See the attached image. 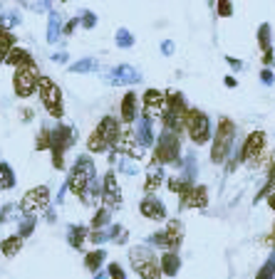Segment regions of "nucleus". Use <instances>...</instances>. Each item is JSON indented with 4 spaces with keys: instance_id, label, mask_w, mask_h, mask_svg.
<instances>
[{
    "instance_id": "nucleus-1",
    "label": "nucleus",
    "mask_w": 275,
    "mask_h": 279,
    "mask_svg": "<svg viewBox=\"0 0 275 279\" xmlns=\"http://www.w3.org/2000/svg\"><path fill=\"white\" fill-rule=\"evenodd\" d=\"M236 134H238L236 121L228 119V116H221L218 124H216V136L211 141V163L214 166H223L231 158L233 143H236Z\"/></svg>"
},
{
    "instance_id": "nucleus-2",
    "label": "nucleus",
    "mask_w": 275,
    "mask_h": 279,
    "mask_svg": "<svg viewBox=\"0 0 275 279\" xmlns=\"http://www.w3.org/2000/svg\"><path fill=\"white\" fill-rule=\"evenodd\" d=\"M236 153L241 156V163H245L248 168H260V166L265 168L268 166V158H270V151H268V134L260 131V129L250 131Z\"/></svg>"
},
{
    "instance_id": "nucleus-3",
    "label": "nucleus",
    "mask_w": 275,
    "mask_h": 279,
    "mask_svg": "<svg viewBox=\"0 0 275 279\" xmlns=\"http://www.w3.org/2000/svg\"><path fill=\"white\" fill-rule=\"evenodd\" d=\"M152 163L154 166H169V163L179 166L181 163V139H179V134L166 131V129L159 134L152 153Z\"/></svg>"
},
{
    "instance_id": "nucleus-4",
    "label": "nucleus",
    "mask_w": 275,
    "mask_h": 279,
    "mask_svg": "<svg viewBox=\"0 0 275 279\" xmlns=\"http://www.w3.org/2000/svg\"><path fill=\"white\" fill-rule=\"evenodd\" d=\"M129 259H131V267L134 272L139 274V279H161V264H159V257L154 254V250L149 247H134L129 252Z\"/></svg>"
},
{
    "instance_id": "nucleus-5",
    "label": "nucleus",
    "mask_w": 275,
    "mask_h": 279,
    "mask_svg": "<svg viewBox=\"0 0 275 279\" xmlns=\"http://www.w3.org/2000/svg\"><path fill=\"white\" fill-rule=\"evenodd\" d=\"M186 134H188V139L193 141L196 146H206L209 141H214L209 114L196 109V107H191L188 114H186Z\"/></svg>"
},
{
    "instance_id": "nucleus-6",
    "label": "nucleus",
    "mask_w": 275,
    "mask_h": 279,
    "mask_svg": "<svg viewBox=\"0 0 275 279\" xmlns=\"http://www.w3.org/2000/svg\"><path fill=\"white\" fill-rule=\"evenodd\" d=\"M92 178H94V163H92L90 156H82V158H77V163H75L70 178H67V188L75 196L82 198L87 193V188L92 185Z\"/></svg>"
},
{
    "instance_id": "nucleus-7",
    "label": "nucleus",
    "mask_w": 275,
    "mask_h": 279,
    "mask_svg": "<svg viewBox=\"0 0 275 279\" xmlns=\"http://www.w3.org/2000/svg\"><path fill=\"white\" fill-rule=\"evenodd\" d=\"M37 91H40L42 107L47 109V114H50L52 119H62V116H64V104H62L60 86L52 82L50 77H40V79H37Z\"/></svg>"
},
{
    "instance_id": "nucleus-8",
    "label": "nucleus",
    "mask_w": 275,
    "mask_h": 279,
    "mask_svg": "<svg viewBox=\"0 0 275 279\" xmlns=\"http://www.w3.org/2000/svg\"><path fill=\"white\" fill-rule=\"evenodd\" d=\"M181 242H183V223L181 220H169V223H166V230L152 235V245H156V247H161V250H166V252H179Z\"/></svg>"
},
{
    "instance_id": "nucleus-9",
    "label": "nucleus",
    "mask_w": 275,
    "mask_h": 279,
    "mask_svg": "<svg viewBox=\"0 0 275 279\" xmlns=\"http://www.w3.org/2000/svg\"><path fill=\"white\" fill-rule=\"evenodd\" d=\"M169 109V102H166V91H159V89H147L144 97H142V116L147 121H161L164 114Z\"/></svg>"
},
{
    "instance_id": "nucleus-10",
    "label": "nucleus",
    "mask_w": 275,
    "mask_h": 279,
    "mask_svg": "<svg viewBox=\"0 0 275 279\" xmlns=\"http://www.w3.org/2000/svg\"><path fill=\"white\" fill-rule=\"evenodd\" d=\"M50 205V188L47 185H37V188H30L23 200H20V210L25 215H37L42 213L45 208Z\"/></svg>"
},
{
    "instance_id": "nucleus-11",
    "label": "nucleus",
    "mask_w": 275,
    "mask_h": 279,
    "mask_svg": "<svg viewBox=\"0 0 275 279\" xmlns=\"http://www.w3.org/2000/svg\"><path fill=\"white\" fill-rule=\"evenodd\" d=\"M75 143V131L70 126H57L52 131V166L64 168V151Z\"/></svg>"
},
{
    "instance_id": "nucleus-12",
    "label": "nucleus",
    "mask_w": 275,
    "mask_h": 279,
    "mask_svg": "<svg viewBox=\"0 0 275 279\" xmlns=\"http://www.w3.org/2000/svg\"><path fill=\"white\" fill-rule=\"evenodd\" d=\"M37 79H40V74H37V67H35V64H32V67H23V69H15V77H13L15 94L23 97V99L32 97V91L37 89Z\"/></svg>"
},
{
    "instance_id": "nucleus-13",
    "label": "nucleus",
    "mask_w": 275,
    "mask_h": 279,
    "mask_svg": "<svg viewBox=\"0 0 275 279\" xmlns=\"http://www.w3.org/2000/svg\"><path fill=\"white\" fill-rule=\"evenodd\" d=\"M179 208H193V210H203V208H209V188L206 185H193L191 191H188V196L181 198V203H179Z\"/></svg>"
},
{
    "instance_id": "nucleus-14",
    "label": "nucleus",
    "mask_w": 275,
    "mask_h": 279,
    "mask_svg": "<svg viewBox=\"0 0 275 279\" xmlns=\"http://www.w3.org/2000/svg\"><path fill=\"white\" fill-rule=\"evenodd\" d=\"M139 213L147 218V220H166V205L154 196H147L142 203H139Z\"/></svg>"
},
{
    "instance_id": "nucleus-15",
    "label": "nucleus",
    "mask_w": 275,
    "mask_h": 279,
    "mask_svg": "<svg viewBox=\"0 0 275 279\" xmlns=\"http://www.w3.org/2000/svg\"><path fill=\"white\" fill-rule=\"evenodd\" d=\"M102 200H104V208H107V210H114V208H119V203H122V193H119V185H117L114 173H107V175H104Z\"/></svg>"
},
{
    "instance_id": "nucleus-16",
    "label": "nucleus",
    "mask_w": 275,
    "mask_h": 279,
    "mask_svg": "<svg viewBox=\"0 0 275 279\" xmlns=\"http://www.w3.org/2000/svg\"><path fill=\"white\" fill-rule=\"evenodd\" d=\"M122 129H124V126L117 121V119H114V116H104V119L99 121V126H97V131L104 136V141H107L112 148H114L117 139L122 136Z\"/></svg>"
},
{
    "instance_id": "nucleus-17",
    "label": "nucleus",
    "mask_w": 275,
    "mask_h": 279,
    "mask_svg": "<svg viewBox=\"0 0 275 279\" xmlns=\"http://www.w3.org/2000/svg\"><path fill=\"white\" fill-rule=\"evenodd\" d=\"M159 264H161V272L166 277H176L179 269H181V259H179V252H164L159 257Z\"/></svg>"
},
{
    "instance_id": "nucleus-18",
    "label": "nucleus",
    "mask_w": 275,
    "mask_h": 279,
    "mask_svg": "<svg viewBox=\"0 0 275 279\" xmlns=\"http://www.w3.org/2000/svg\"><path fill=\"white\" fill-rule=\"evenodd\" d=\"M10 67H15V69H23V67H32L35 62H32V57L28 50H23V47H13L10 50V55L5 59Z\"/></svg>"
},
{
    "instance_id": "nucleus-19",
    "label": "nucleus",
    "mask_w": 275,
    "mask_h": 279,
    "mask_svg": "<svg viewBox=\"0 0 275 279\" xmlns=\"http://www.w3.org/2000/svg\"><path fill=\"white\" fill-rule=\"evenodd\" d=\"M122 121L129 126L136 121V94L134 91H126L122 99Z\"/></svg>"
},
{
    "instance_id": "nucleus-20",
    "label": "nucleus",
    "mask_w": 275,
    "mask_h": 279,
    "mask_svg": "<svg viewBox=\"0 0 275 279\" xmlns=\"http://www.w3.org/2000/svg\"><path fill=\"white\" fill-rule=\"evenodd\" d=\"M13 47H15V35L0 25V62H5V59H8V55H10V50H13Z\"/></svg>"
},
{
    "instance_id": "nucleus-21",
    "label": "nucleus",
    "mask_w": 275,
    "mask_h": 279,
    "mask_svg": "<svg viewBox=\"0 0 275 279\" xmlns=\"http://www.w3.org/2000/svg\"><path fill=\"white\" fill-rule=\"evenodd\" d=\"M255 40H258V47H260L263 52L273 50V28H270L268 23H263V25L258 28V35H255Z\"/></svg>"
},
{
    "instance_id": "nucleus-22",
    "label": "nucleus",
    "mask_w": 275,
    "mask_h": 279,
    "mask_svg": "<svg viewBox=\"0 0 275 279\" xmlns=\"http://www.w3.org/2000/svg\"><path fill=\"white\" fill-rule=\"evenodd\" d=\"M20 247H23V235H10V237L3 240L0 252H3L5 257H15V254L20 252Z\"/></svg>"
},
{
    "instance_id": "nucleus-23",
    "label": "nucleus",
    "mask_w": 275,
    "mask_h": 279,
    "mask_svg": "<svg viewBox=\"0 0 275 279\" xmlns=\"http://www.w3.org/2000/svg\"><path fill=\"white\" fill-rule=\"evenodd\" d=\"M87 148H90V153H104V151L112 148V146H109V143L104 141V136L94 129V131L90 134V139H87Z\"/></svg>"
},
{
    "instance_id": "nucleus-24",
    "label": "nucleus",
    "mask_w": 275,
    "mask_h": 279,
    "mask_svg": "<svg viewBox=\"0 0 275 279\" xmlns=\"http://www.w3.org/2000/svg\"><path fill=\"white\" fill-rule=\"evenodd\" d=\"M164 183V173L156 168V170H152L149 175H147V183H144V193L147 196H154L156 191H159V185Z\"/></svg>"
},
{
    "instance_id": "nucleus-25",
    "label": "nucleus",
    "mask_w": 275,
    "mask_h": 279,
    "mask_svg": "<svg viewBox=\"0 0 275 279\" xmlns=\"http://www.w3.org/2000/svg\"><path fill=\"white\" fill-rule=\"evenodd\" d=\"M255 279H275V252L268 257V259H265V264L258 269Z\"/></svg>"
},
{
    "instance_id": "nucleus-26",
    "label": "nucleus",
    "mask_w": 275,
    "mask_h": 279,
    "mask_svg": "<svg viewBox=\"0 0 275 279\" xmlns=\"http://www.w3.org/2000/svg\"><path fill=\"white\" fill-rule=\"evenodd\" d=\"M13 183H15V175H13L10 166H8V163H0V191L13 188Z\"/></svg>"
},
{
    "instance_id": "nucleus-27",
    "label": "nucleus",
    "mask_w": 275,
    "mask_h": 279,
    "mask_svg": "<svg viewBox=\"0 0 275 279\" xmlns=\"http://www.w3.org/2000/svg\"><path fill=\"white\" fill-rule=\"evenodd\" d=\"M102 259H104V252L94 250V252H90V254L85 257V267H87L90 272H97V269H99V264H102Z\"/></svg>"
},
{
    "instance_id": "nucleus-28",
    "label": "nucleus",
    "mask_w": 275,
    "mask_h": 279,
    "mask_svg": "<svg viewBox=\"0 0 275 279\" xmlns=\"http://www.w3.org/2000/svg\"><path fill=\"white\" fill-rule=\"evenodd\" d=\"M233 13H236V8H233L231 0H218L216 3V15L218 18H233Z\"/></svg>"
},
{
    "instance_id": "nucleus-29",
    "label": "nucleus",
    "mask_w": 275,
    "mask_h": 279,
    "mask_svg": "<svg viewBox=\"0 0 275 279\" xmlns=\"http://www.w3.org/2000/svg\"><path fill=\"white\" fill-rule=\"evenodd\" d=\"M37 151H45V148H52V131L50 129H42L40 136H37Z\"/></svg>"
},
{
    "instance_id": "nucleus-30",
    "label": "nucleus",
    "mask_w": 275,
    "mask_h": 279,
    "mask_svg": "<svg viewBox=\"0 0 275 279\" xmlns=\"http://www.w3.org/2000/svg\"><path fill=\"white\" fill-rule=\"evenodd\" d=\"M85 227H72V235H70V242L75 245V247H80L82 242H85Z\"/></svg>"
},
{
    "instance_id": "nucleus-31",
    "label": "nucleus",
    "mask_w": 275,
    "mask_h": 279,
    "mask_svg": "<svg viewBox=\"0 0 275 279\" xmlns=\"http://www.w3.org/2000/svg\"><path fill=\"white\" fill-rule=\"evenodd\" d=\"M109 213H112V210L102 208V210H99V213L94 215V220H92V225H94V227H102V225H107V220H109Z\"/></svg>"
},
{
    "instance_id": "nucleus-32",
    "label": "nucleus",
    "mask_w": 275,
    "mask_h": 279,
    "mask_svg": "<svg viewBox=\"0 0 275 279\" xmlns=\"http://www.w3.org/2000/svg\"><path fill=\"white\" fill-rule=\"evenodd\" d=\"M258 77H260V82L265 84V86H270V84H275V72H273V69H268V67H263Z\"/></svg>"
},
{
    "instance_id": "nucleus-33",
    "label": "nucleus",
    "mask_w": 275,
    "mask_h": 279,
    "mask_svg": "<svg viewBox=\"0 0 275 279\" xmlns=\"http://www.w3.org/2000/svg\"><path fill=\"white\" fill-rule=\"evenodd\" d=\"M117 42H119V47H129L134 40H131V35L126 30H117Z\"/></svg>"
},
{
    "instance_id": "nucleus-34",
    "label": "nucleus",
    "mask_w": 275,
    "mask_h": 279,
    "mask_svg": "<svg viewBox=\"0 0 275 279\" xmlns=\"http://www.w3.org/2000/svg\"><path fill=\"white\" fill-rule=\"evenodd\" d=\"M226 62H228V67H231V69H236V72H241V69H243L245 64H243V59H238V57H226Z\"/></svg>"
},
{
    "instance_id": "nucleus-35",
    "label": "nucleus",
    "mask_w": 275,
    "mask_h": 279,
    "mask_svg": "<svg viewBox=\"0 0 275 279\" xmlns=\"http://www.w3.org/2000/svg\"><path fill=\"white\" fill-rule=\"evenodd\" d=\"M109 277L112 279H126L124 277V272H122V267L114 262V264H109Z\"/></svg>"
},
{
    "instance_id": "nucleus-36",
    "label": "nucleus",
    "mask_w": 275,
    "mask_h": 279,
    "mask_svg": "<svg viewBox=\"0 0 275 279\" xmlns=\"http://www.w3.org/2000/svg\"><path fill=\"white\" fill-rule=\"evenodd\" d=\"M263 64H265L268 69L273 67V64H275V50H268V52H263Z\"/></svg>"
},
{
    "instance_id": "nucleus-37",
    "label": "nucleus",
    "mask_w": 275,
    "mask_h": 279,
    "mask_svg": "<svg viewBox=\"0 0 275 279\" xmlns=\"http://www.w3.org/2000/svg\"><path fill=\"white\" fill-rule=\"evenodd\" d=\"M161 52H164V55H171V52H174V42H169V40H166V42L161 45Z\"/></svg>"
},
{
    "instance_id": "nucleus-38",
    "label": "nucleus",
    "mask_w": 275,
    "mask_h": 279,
    "mask_svg": "<svg viewBox=\"0 0 275 279\" xmlns=\"http://www.w3.org/2000/svg\"><path fill=\"white\" fill-rule=\"evenodd\" d=\"M223 84H226L228 89H233V86H238V82H236V77H233V74H228V77L223 79Z\"/></svg>"
},
{
    "instance_id": "nucleus-39",
    "label": "nucleus",
    "mask_w": 275,
    "mask_h": 279,
    "mask_svg": "<svg viewBox=\"0 0 275 279\" xmlns=\"http://www.w3.org/2000/svg\"><path fill=\"white\" fill-rule=\"evenodd\" d=\"M94 25V15L92 13H85V28H92Z\"/></svg>"
},
{
    "instance_id": "nucleus-40",
    "label": "nucleus",
    "mask_w": 275,
    "mask_h": 279,
    "mask_svg": "<svg viewBox=\"0 0 275 279\" xmlns=\"http://www.w3.org/2000/svg\"><path fill=\"white\" fill-rule=\"evenodd\" d=\"M62 3H64V0H62Z\"/></svg>"
}]
</instances>
